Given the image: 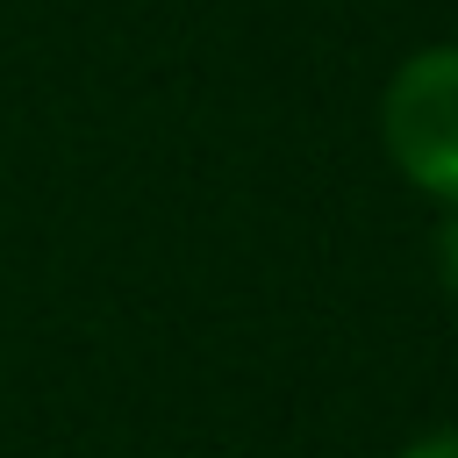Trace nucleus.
Returning a JSON list of instances; mask_svg holds the SVG:
<instances>
[{"label": "nucleus", "instance_id": "obj_1", "mask_svg": "<svg viewBox=\"0 0 458 458\" xmlns=\"http://www.w3.org/2000/svg\"><path fill=\"white\" fill-rule=\"evenodd\" d=\"M379 136L422 193L458 208V43H429L386 79Z\"/></svg>", "mask_w": 458, "mask_h": 458}, {"label": "nucleus", "instance_id": "obj_2", "mask_svg": "<svg viewBox=\"0 0 458 458\" xmlns=\"http://www.w3.org/2000/svg\"><path fill=\"white\" fill-rule=\"evenodd\" d=\"M401 458H458V429H422L415 444H401Z\"/></svg>", "mask_w": 458, "mask_h": 458}, {"label": "nucleus", "instance_id": "obj_3", "mask_svg": "<svg viewBox=\"0 0 458 458\" xmlns=\"http://www.w3.org/2000/svg\"><path fill=\"white\" fill-rule=\"evenodd\" d=\"M437 250H444V279L458 286V215H451V229H444V243H437Z\"/></svg>", "mask_w": 458, "mask_h": 458}]
</instances>
